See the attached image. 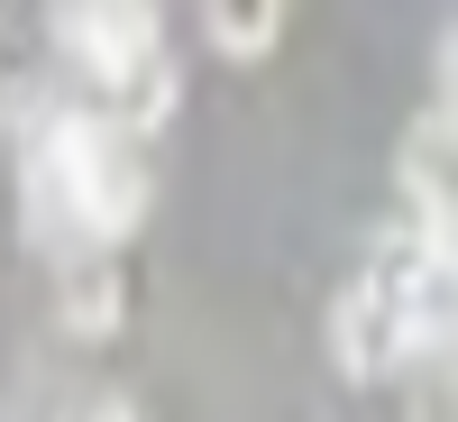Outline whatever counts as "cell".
<instances>
[{
	"instance_id": "1",
	"label": "cell",
	"mask_w": 458,
	"mask_h": 422,
	"mask_svg": "<svg viewBox=\"0 0 458 422\" xmlns=\"http://www.w3.org/2000/svg\"><path fill=\"white\" fill-rule=\"evenodd\" d=\"M147 220V166L120 120H83V110H55L28 147V229L55 257L73 248H110Z\"/></svg>"
},
{
	"instance_id": "4",
	"label": "cell",
	"mask_w": 458,
	"mask_h": 422,
	"mask_svg": "<svg viewBox=\"0 0 458 422\" xmlns=\"http://www.w3.org/2000/svg\"><path fill=\"white\" fill-rule=\"evenodd\" d=\"M202 37L229 65H257V56H276V37H284V0H202Z\"/></svg>"
},
{
	"instance_id": "3",
	"label": "cell",
	"mask_w": 458,
	"mask_h": 422,
	"mask_svg": "<svg viewBox=\"0 0 458 422\" xmlns=\"http://www.w3.org/2000/svg\"><path fill=\"white\" fill-rule=\"evenodd\" d=\"M129 313V285H120V266H110V248H73L55 266V331L64 340H110Z\"/></svg>"
},
{
	"instance_id": "2",
	"label": "cell",
	"mask_w": 458,
	"mask_h": 422,
	"mask_svg": "<svg viewBox=\"0 0 458 422\" xmlns=\"http://www.w3.org/2000/svg\"><path fill=\"white\" fill-rule=\"evenodd\" d=\"M64 47L83 56L92 83H120L129 65L157 56V0H64Z\"/></svg>"
},
{
	"instance_id": "5",
	"label": "cell",
	"mask_w": 458,
	"mask_h": 422,
	"mask_svg": "<svg viewBox=\"0 0 458 422\" xmlns=\"http://www.w3.org/2000/svg\"><path fill=\"white\" fill-rule=\"evenodd\" d=\"M83 422H138V413H129V404H120V395H101V404H92V413H83Z\"/></svg>"
}]
</instances>
